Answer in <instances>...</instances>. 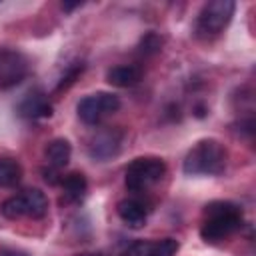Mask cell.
Here are the masks:
<instances>
[{
    "label": "cell",
    "instance_id": "obj_1",
    "mask_svg": "<svg viewBox=\"0 0 256 256\" xmlns=\"http://www.w3.org/2000/svg\"><path fill=\"white\" fill-rule=\"evenodd\" d=\"M242 226V210L224 200L210 202L204 208V220L200 226V236L206 242H222Z\"/></svg>",
    "mask_w": 256,
    "mask_h": 256
},
{
    "label": "cell",
    "instance_id": "obj_2",
    "mask_svg": "<svg viewBox=\"0 0 256 256\" xmlns=\"http://www.w3.org/2000/svg\"><path fill=\"white\" fill-rule=\"evenodd\" d=\"M226 158H228L226 148L218 140L206 138V140H200L186 154L182 168L186 174H192V176H196V174L214 176L226 168Z\"/></svg>",
    "mask_w": 256,
    "mask_h": 256
},
{
    "label": "cell",
    "instance_id": "obj_3",
    "mask_svg": "<svg viewBox=\"0 0 256 256\" xmlns=\"http://www.w3.org/2000/svg\"><path fill=\"white\" fill-rule=\"evenodd\" d=\"M234 8L236 6L232 0H212V2L204 4L202 10L198 12V18L194 24L196 36L202 40L216 38L232 20Z\"/></svg>",
    "mask_w": 256,
    "mask_h": 256
},
{
    "label": "cell",
    "instance_id": "obj_4",
    "mask_svg": "<svg viewBox=\"0 0 256 256\" xmlns=\"http://www.w3.org/2000/svg\"><path fill=\"white\" fill-rule=\"evenodd\" d=\"M164 174H166V164L162 158L142 156V158H134L128 164V168L124 172V182H126L128 190L142 192L148 186L156 184Z\"/></svg>",
    "mask_w": 256,
    "mask_h": 256
},
{
    "label": "cell",
    "instance_id": "obj_5",
    "mask_svg": "<svg viewBox=\"0 0 256 256\" xmlns=\"http://www.w3.org/2000/svg\"><path fill=\"white\" fill-rule=\"evenodd\" d=\"M120 108V98L112 92H96V94H90V96H84L80 102H78V118L88 124V126H94L98 124L102 118H106L108 114L116 112Z\"/></svg>",
    "mask_w": 256,
    "mask_h": 256
},
{
    "label": "cell",
    "instance_id": "obj_6",
    "mask_svg": "<svg viewBox=\"0 0 256 256\" xmlns=\"http://www.w3.org/2000/svg\"><path fill=\"white\" fill-rule=\"evenodd\" d=\"M28 60L22 52L0 46V90L20 84L28 76Z\"/></svg>",
    "mask_w": 256,
    "mask_h": 256
},
{
    "label": "cell",
    "instance_id": "obj_7",
    "mask_svg": "<svg viewBox=\"0 0 256 256\" xmlns=\"http://www.w3.org/2000/svg\"><path fill=\"white\" fill-rule=\"evenodd\" d=\"M120 144H122V132L116 128H106L92 136L88 144V154L96 160H108L120 152Z\"/></svg>",
    "mask_w": 256,
    "mask_h": 256
},
{
    "label": "cell",
    "instance_id": "obj_8",
    "mask_svg": "<svg viewBox=\"0 0 256 256\" xmlns=\"http://www.w3.org/2000/svg\"><path fill=\"white\" fill-rule=\"evenodd\" d=\"M180 244L174 238H162V240H136L128 246L124 256H174L178 252Z\"/></svg>",
    "mask_w": 256,
    "mask_h": 256
},
{
    "label": "cell",
    "instance_id": "obj_9",
    "mask_svg": "<svg viewBox=\"0 0 256 256\" xmlns=\"http://www.w3.org/2000/svg\"><path fill=\"white\" fill-rule=\"evenodd\" d=\"M18 114L22 118H28V120H38V118H48L52 116V104L50 100L46 98L44 92L40 90H34L30 94H26L20 104H18Z\"/></svg>",
    "mask_w": 256,
    "mask_h": 256
},
{
    "label": "cell",
    "instance_id": "obj_10",
    "mask_svg": "<svg viewBox=\"0 0 256 256\" xmlns=\"http://www.w3.org/2000/svg\"><path fill=\"white\" fill-rule=\"evenodd\" d=\"M116 212L120 216V220L130 226V228H142L146 224V218H148V210L146 206L136 200V198H124L118 202L116 206Z\"/></svg>",
    "mask_w": 256,
    "mask_h": 256
},
{
    "label": "cell",
    "instance_id": "obj_11",
    "mask_svg": "<svg viewBox=\"0 0 256 256\" xmlns=\"http://www.w3.org/2000/svg\"><path fill=\"white\" fill-rule=\"evenodd\" d=\"M140 78H142V70H140V66H136V64H118V66H112V68L106 72L108 84L118 86V88L134 86Z\"/></svg>",
    "mask_w": 256,
    "mask_h": 256
},
{
    "label": "cell",
    "instance_id": "obj_12",
    "mask_svg": "<svg viewBox=\"0 0 256 256\" xmlns=\"http://www.w3.org/2000/svg\"><path fill=\"white\" fill-rule=\"evenodd\" d=\"M44 156H46V162L48 166L60 170L68 164L70 156H72V146L66 138H54L46 144V150H44Z\"/></svg>",
    "mask_w": 256,
    "mask_h": 256
},
{
    "label": "cell",
    "instance_id": "obj_13",
    "mask_svg": "<svg viewBox=\"0 0 256 256\" xmlns=\"http://www.w3.org/2000/svg\"><path fill=\"white\" fill-rule=\"evenodd\" d=\"M60 184H62L66 202H80L88 190V182H86V176L82 172H70L68 176L62 178Z\"/></svg>",
    "mask_w": 256,
    "mask_h": 256
},
{
    "label": "cell",
    "instance_id": "obj_14",
    "mask_svg": "<svg viewBox=\"0 0 256 256\" xmlns=\"http://www.w3.org/2000/svg\"><path fill=\"white\" fill-rule=\"evenodd\" d=\"M24 200V212L28 218H42L48 212V198L38 188H28L22 192Z\"/></svg>",
    "mask_w": 256,
    "mask_h": 256
},
{
    "label": "cell",
    "instance_id": "obj_15",
    "mask_svg": "<svg viewBox=\"0 0 256 256\" xmlns=\"http://www.w3.org/2000/svg\"><path fill=\"white\" fill-rule=\"evenodd\" d=\"M22 180V166L18 160L0 156V188L14 186Z\"/></svg>",
    "mask_w": 256,
    "mask_h": 256
},
{
    "label": "cell",
    "instance_id": "obj_16",
    "mask_svg": "<svg viewBox=\"0 0 256 256\" xmlns=\"http://www.w3.org/2000/svg\"><path fill=\"white\" fill-rule=\"evenodd\" d=\"M0 212H2V216H4V218H8V220H16V218L26 216V212H24V200H22V194L6 198V200L0 204Z\"/></svg>",
    "mask_w": 256,
    "mask_h": 256
},
{
    "label": "cell",
    "instance_id": "obj_17",
    "mask_svg": "<svg viewBox=\"0 0 256 256\" xmlns=\"http://www.w3.org/2000/svg\"><path fill=\"white\" fill-rule=\"evenodd\" d=\"M140 52L144 54V56H152V54H156V52H160V48H162V38L158 36V34H154V32H148L142 40H140Z\"/></svg>",
    "mask_w": 256,
    "mask_h": 256
},
{
    "label": "cell",
    "instance_id": "obj_18",
    "mask_svg": "<svg viewBox=\"0 0 256 256\" xmlns=\"http://www.w3.org/2000/svg\"><path fill=\"white\" fill-rule=\"evenodd\" d=\"M82 70H84V64H82V62H80V64L76 62V64L68 70V74H64V76H62V80H60V84H58V90H62V88H66V86H70V84L74 82V78H76Z\"/></svg>",
    "mask_w": 256,
    "mask_h": 256
},
{
    "label": "cell",
    "instance_id": "obj_19",
    "mask_svg": "<svg viewBox=\"0 0 256 256\" xmlns=\"http://www.w3.org/2000/svg\"><path fill=\"white\" fill-rule=\"evenodd\" d=\"M42 174H44V180H46L48 184H58V182H62V178H58L56 168H52V166H50V170H42Z\"/></svg>",
    "mask_w": 256,
    "mask_h": 256
},
{
    "label": "cell",
    "instance_id": "obj_20",
    "mask_svg": "<svg viewBox=\"0 0 256 256\" xmlns=\"http://www.w3.org/2000/svg\"><path fill=\"white\" fill-rule=\"evenodd\" d=\"M78 6H80V2H76V4H62L64 10H74V8H78Z\"/></svg>",
    "mask_w": 256,
    "mask_h": 256
},
{
    "label": "cell",
    "instance_id": "obj_21",
    "mask_svg": "<svg viewBox=\"0 0 256 256\" xmlns=\"http://www.w3.org/2000/svg\"><path fill=\"white\" fill-rule=\"evenodd\" d=\"M4 256H26L24 252H16V250H10V252H4Z\"/></svg>",
    "mask_w": 256,
    "mask_h": 256
},
{
    "label": "cell",
    "instance_id": "obj_22",
    "mask_svg": "<svg viewBox=\"0 0 256 256\" xmlns=\"http://www.w3.org/2000/svg\"><path fill=\"white\" fill-rule=\"evenodd\" d=\"M80 256H98V254H80Z\"/></svg>",
    "mask_w": 256,
    "mask_h": 256
}]
</instances>
